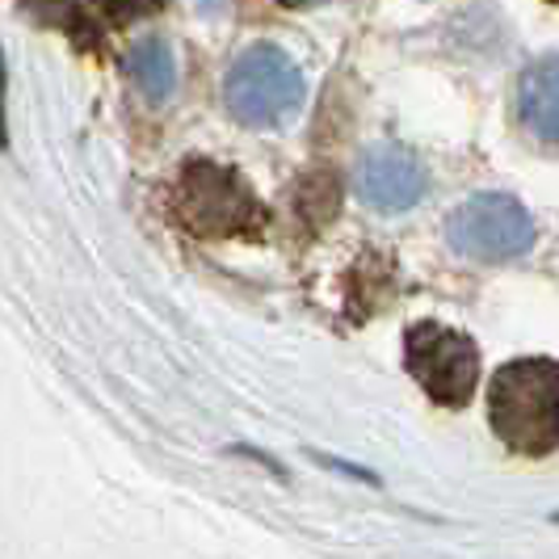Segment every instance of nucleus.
<instances>
[{
  "mask_svg": "<svg viewBox=\"0 0 559 559\" xmlns=\"http://www.w3.org/2000/svg\"><path fill=\"white\" fill-rule=\"evenodd\" d=\"M488 417L509 450L547 454L559 447V362L518 358L492 374Z\"/></svg>",
  "mask_w": 559,
  "mask_h": 559,
  "instance_id": "1",
  "label": "nucleus"
},
{
  "mask_svg": "<svg viewBox=\"0 0 559 559\" xmlns=\"http://www.w3.org/2000/svg\"><path fill=\"white\" fill-rule=\"evenodd\" d=\"M173 219L194 236H252L265 224L261 202L252 198L249 181L240 173L211 160H186L173 190H168Z\"/></svg>",
  "mask_w": 559,
  "mask_h": 559,
  "instance_id": "2",
  "label": "nucleus"
},
{
  "mask_svg": "<svg viewBox=\"0 0 559 559\" xmlns=\"http://www.w3.org/2000/svg\"><path fill=\"white\" fill-rule=\"evenodd\" d=\"M224 102L245 127H278L304 102V72L282 47L257 43L227 68Z\"/></svg>",
  "mask_w": 559,
  "mask_h": 559,
  "instance_id": "3",
  "label": "nucleus"
},
{
  "mask_svg": "<svg viewBox=\"0 0 559 559\" xmlns=\"http://www.w3.org/2000/svg\"><path fill=\"white\" fill-rule=\"evenodd\" d=\"M404 366L420 383V392L442 408H463L479 383L476 341L459 329L420 320L404 336Z\"/></svg>",
  "mask_w": 559,
  "mask_h": 559,
  "instance_id": "4",
  "label": "nucleus"
},
{
  "mask_svg": "<svg viewBox=\"0 0 559 559\" xmlns=\"http://www.w3.org/2000/svg\"><path fill=\"white\" fill-rule=\"evenodd\" d=\"M447 240L472 261H513L534 249V219L518 198L476 194L450 211Z\"/></svg>",
  "mask_w": 559,
  "mask_h": 559,
  "instance_id": "5",
  "label": "nucleus"
},
{
  "mask_svg": "<svg viewBox=\"0 0 559 559\" xmlns=\"http://www.w3.org/2000/svg\"><path fill=\"white\" fill-rule=\"evenodd\" d=\"M358 194L374 211H408L425 198V168L400 143H374L358 160Z\"/></svg>",
  "mask_w": 559,
  "mask_h": 559,
  "instance_id": "6",
  "label": "nucleus"
},
{
  "mask_svg": "<svg viewBox=\"0 0 559 559\" xmlns=\"http://www.w3.org/2000/svg\"><path fill=\"white\" fill-rule=\"evenodd\" d=\"M518 118L538 143H559V56L534 59L522 72Z\"/></svg>",
  "mask_w": 559,
  "mask_h": 559,
  "instance_id": "7",
  "label": "nucleus"
},
{
  "mask_svg": "<svg viewBox=\"0 0 559 559\" xmlns=\"http://www.w3.org/2000/svg\"><path fill=\"white\" fill-rule=\"evenodd\" d=\"M127 68L147 102H168L177 93V63H173L165 38H140L127 56Z\"/></svg>",
  "mask_w": 559,
  "mask_h": 559,
  "instance_id": "8",
  "label": "nucleus"
},
{
  "mask_svg": "<svg viewBox=\"0 0 559 559\" xmlns=\"http://www.w3.org/2000/svg\"><path fill=\"white\" fill-rule=\"evenodd\" d=\"M22 4H26L38 22H47V26L88 34V22H84V13H81V0H22Z\"/></svg>",
  "mask_w": 559,
  "mask_h": 559,
  "instance_id": "9",
  "label": "nucleus"
},
{
  "mask_svg": "<svg viewBox=\"0 0 559 559\" xmlns=\"http://www.w3.org/2000/svg\"><path fill=\"white\" fill-rule=\"evenodd\" d=\"M93 4L106 13L110 26H131V22H143L165 9V0H93Z\"/></svg>",
  "mask_w": 559,
  "mask_h": 559,
  "instance_id": "10",
  "label": "nucleus"
},
{
  "mask_svg": "<svg viewBox=\"0 0 559 559\" xmlns=\"http://www.w3.org/2000/svg\"><path fill=\"white\" fill-rule=\"evenodd\" d=\"M9 143V127H4V56H0V147Z\"/></svg>",
  "mask_w": 559,
  "mask_h": 559,
  "instance_id": "11",
  "label": "nucleus"
},
{
  "mask_svg": "<svg viewBox=\"0 0 559 559\" xmlns=\"http://www.w3.org/2000/svg\"><path fill=\"white\" fill-rule=\"evenodd\" d=\"M278 4H304V0H278Z\"/></svg>",
  "mask_w": 559,
  "mask_h": 559,
  "instance_id": "12",
  "label": "nucleus"
}]
</instances>
